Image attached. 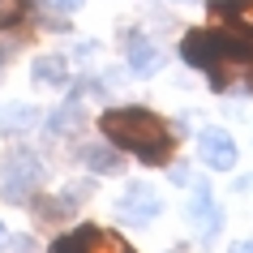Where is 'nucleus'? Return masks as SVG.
I'll list each match as a JSON object with an SVG mask.
<instances>
[{
  "label": "nucleus",
  "instance_id": "nucleus-6",
  "mask_svg": "<svg viewBox=\"0 0 253 253\" xmlns=\"http://www.w3.org/2000/svg\"><path fill=\"white\" fill-rule=\"evenodd\" d=\"M120 43H125V56H129V69H133L137 78H150V73L159 69V52H155V47L146 43V35H137V30H129V35H125Z\"/></svg>",
  "mask_w": 253,
  "mask_h": 253
},
{
  "label": "nucleus",
  "instance_id": "nucleus-2",
  "mask_svg": "<svg viewBox=\"0 0 253 253\" xmlns=\"http://www.w3.org/2000/svg\"><path fill=\"white\" fill-rule=\"evenodd\" d=\"M43 185V163L39 155H30V150H13L4 168H0V198L13 202V206H26Z\"/></svg>",
  "mask_w": 253,
  "mask_h": 253
},
{
  "label": "nucleus",
  "instance_id": "nucleus-4",
  "mask_svg": "<svg viewBox=\"0 0 253 253\" xmlns=\"http://www.w3.org/2000/svg\"><path fill=\"white\" fill-rule=\"evenodd\" d=\"M159 206H163L159 193H155L150 185H142V180H137V185H129L125 193H120V202H116L120 219H129V223H150V219L159 214Z\"/></svg>",
  "mask_w": 253,
  "mask_h": 253
},
{
  "label": "nucleus",
  "instance_id": "nucleus-17",
  "mask_svg": "<svg viewBox=\"0 0 253 253\" xmlns=\"http://www.w3.org/2000/svg\"><path fill=\"white\" fill-rule=\"evenodd\" d=\"M4 240H9V232H4V223H0V249H4Z\"/></svg>",
  "mask_w": 253,
  "mask_h": 253
},
{
  "label": "nucleus",
  "instance_id": "nucleus-3",
  "mask_svg": "<svg viewBox=\"0 0 253 253\" xmlns=\"http://www.w3.org/2000/svg\"><path fill=\"white\" fill-rule=\"evenodd\" d=\"M52 253H137L133 245L125 236H116V232H107V227H78V232H69V236H60L52 245Z\"/></svg>",
  "mask_w": 253,
  "mask_h": 253
},
{
  "label": "nucleus",
  "instance_id": "nucleus-1",
  "mask_svg": "<svg viewBox=\"0 0 253 253\" xmlns=\"http://www.w3.org/2000/svg\"><path fill=\"white\" fill-rule=\"evenodd\" d=\"M99 129L107 133V142L120 150H133L137 159L146 163H163L172 150V133H168V120L146 112V107H112L99 116Z\"/></svg>",
  "mask_w": 253,
  "mask_h": 253
},
{
  "label": "nucleus",
  "instance_id": "nucleus-9",
  "mask_svg": "<svg viewBox=\"0 0 253 253\" xmlns=\"http://www.w3.org/2000/svg\"><path fill=\"white\" fill-rule=\"evenodd\" d=\"M30 206H35V214H39V219H47V223H52V219H60V214H73V206H78V202H69V198H39V193H35V198H30Z\"/></svg>",
  "mask_w": 253,
  "mask_h": 253
},
{
  "label": "nucleus",
  "instance_id": "nucleus-14",
  "mask_svg": "<svg viewBox=\"0 0 253 253\" xmlns=\"http://www.w3.org/2000/svg\"><path fill=\"white\" fill-rule=\"evenodd\" d=\"M35 120H39L35 107H13V112H9V129H17V125H35Z\"/></svg>",
  "mask_w": 253,
  "mask_h": 253
},
{
  "label": "nucleus",
  "instance_id": "nucleus-16",
  "mask_svg": "<svg viewBox=\"0 0 253 253\" xmlns=\"http://www.w3.org/2000/svg\"><path fill=\"white\" fill-rule=\"evenodd\" d=\"M232 253H253V240H236V245H232Z\"/></svg>",
  "mask_w": 253,
  "mask_h": 253
},
{
  "label": "nucleus",
  "instance_id": "nucleus-8",
  "mask_svg": "<svg viewBox=\"0 0 253 253\" xmlns=\"http://www.w3.org/2000/svg\"><path fill=\"white\" fill-rule=\"evenodd\" d=\"M82 163H86L90 172H103V176L120 172V155H116V150H107V146H86V150H82Z\"/></svg>",
  "mask_w": 253,
  "mask_h": 253
},
{
  "label": "nucleus",
  "instance_id": "nucleus-11",
  "mask_svg": "<svg viewBox=\"0 0 253 253\" xmlns=\"http://www.w3.org/2000/svg\"><path fill=\"white\" fill-rule=\"evenodd\" d=\"M30 13V0H0V30H13Z\"/></svg>",
  "mask_w": 253,
  "mask_h": 253
},
{
  "label": "nucleus",
  "instance_id": "nucleus-7",
  "mask_svg": "<svg viewBox=\"0 0 253 253\" xmlns=\"http://www.w3.org/2000/svg\"><path fill=\"white\" fill-rule=\"evenodd\" d=\"M30 73H35V82H39V86H65V82H69L65 56H43L39 65L30 69Z\"/></svg>",
  "mask_w": 253,
  "mask_h": 253
},
{
  "label": "nucleus",
  "instance_id": "nucleus-15",
  "mask_svg": "<svg viewBox=\"0 0 253 253\" xmlns=\"http://www.w3.org/2000/svg\"><path fill=\"white\" fill-rule=\"evenodd\" d=\"M56 9H65V13H73V9H82V0H56Z\"/></svg>",
  "mask_w": 253,
  "mask_h": 253
},
{
  "label": "nucleus",
  "instance_id": "nucleus-13",
  "mask_svg": "<svg viewBox=\"0 0 253 253\" xmlns=\"http://www.w3.org/2000/svg\"><path fill=\"white\" fill-rule=\"evenodd\" d=\"M219 13H232V17H240L245 26H253V0H240V4H219Z\"/></svg>",
  "mask_w": 253,
  "mask_h": 253
},
{
  "label": "nucleus",
  "instance_id": "nucleus-5",
  "mask_svg": "<svg viewBox=\"0 0 253 253\" xmlns=\"http://www.w3.org/2000/svg\"><path fill=\"white\" fill-rule=\"evenodd\" d=\"M198 150H202V163L214 168V172L236 168V137L223 133V129H202L198 133Z\"/></svg>",
  "mask_w": 253,
  "mask_h": 253
},
{
  "label": "nucleus",
  "instance_id": "nucleus-12",
  "mask_svg": "<svg viewBox=\"0 0 253 253\" xmlns=\"http://www.w3.org/2000/svg\"><path fill=\"white\" fill-rule=\"evenodd\" d=\"M78 120H82V112H78V107H69V112L60 107V112H56V116L47 120V129H52V133H60V129H73Z\"/></svg>",
  "mask_w": 253,
  "mask_h": 253
},
{
  "label": "nucleus",
  "instance_id": "nucleus-10",
  "mask_svg": "<svg viewBox=\"0 0 253 253\" xmlns=\"http://www.w3.org/2000/svg\"><path fill=\"white\" fill-rule=\"evenodd\" d=\"M189 214H193V223H206L211 232L219 227V211H214V202H211V193H206V189H198V198H193Z\"/></svg>",
  "mask_w": 253,
  "mask_h": 253
}]
</instances>
